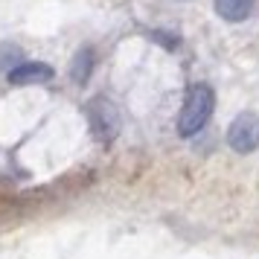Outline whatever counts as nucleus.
I'll return each mask as SVG.
<instances>
[{"label": "nucleus", "mask_w": 259, "mask_h": 259, "mask_svg": "<svg viewBox=\"0 0 259 259\" xmlns=\"http://www.w3.org/2000/svg\"><path fill=\"white\" fill-rule=\"evenodd\" d=\"M91 64H94V56H91V50H82L76 59H73V79L82 84L88 79V73H91Z\"/></svg>", "instance_id": "423d86ee"}, {"label": "nucleus", "mask_w": 259, "mask_h": 259, "mask_svg": "<svg viewBox=\"0 0 259 259\" xmlns=\"http://www.w3.org/2000/svg\"><path fill=\"white\" fill-rule=\"evenodd\" d=\"M212 102H215V96H212L210 84H204V82L192 84L187 99H184V105H181V114H178V134L181 137L198 134L212 114Z\"/></svg>", "instance_id": "f257e3e1"}, {"label": "nucleus", "mask_w": 259, "mask_h": 259, "mask_svg": "<svg viewBox=\"0 0 259 259\" xmlns=\"http://www.w3.org/2000/svg\"><path fill=\"white\" fill-rule=\"evenodd\" d=\"M56 70L44 64V61H21L15 70H9V82L12 84H35V82H50Z\"/></svg>", "instance_id": "20e7f679"}, {"label": "nucleus", "mask_w": 259, "mask_h": 259, "mask_svg": "<svg viewBox=\"0 0 259 259\" xmlns=\"http://www.w3.org/2000/svg\"><path fill=\"white\" fill-rule=\"evenodd\" d=\"M227 143L239 154H250L259 146V117L256 114H239L227 128Z\"/></svg>", "instance_id": "f03ea898"}, {"label": "nucleus", "mask_w": 259, "mask_h": 259, "mask_svg": "<svg viewBox=\"0 0 259 259\" xmlns=\"http://www.w3.org/2000/svg\"><path fill=\"white\" fill-rule=\"evenodd\" d=\"M88 119H91V128H94V134L99 140H114L117 137L119 114L108 99H94L91 108H88Z\"/></svg>", "instance_id": "7ed1b4c3"}, {"label": "nucleus", "mask_w": 259, "mask_h": 259, "mask_svg": "<svg viewBox=\"0 0 259 259\" xmlns=\"http://www.w3.org/2000/svg\"><path fill=\"white\" fill-rule=\"evenodd\" d=\"M250 9H253V0H215V12L222 15L224 21H230V24L245 21L250 15Z\"/></svg>", "instance_id": "39448f33"}]
</instances>
